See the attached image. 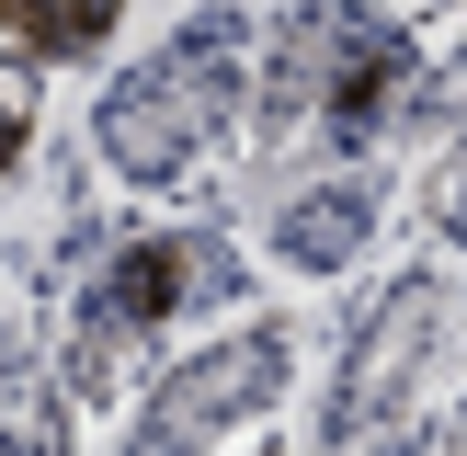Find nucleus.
<instances>
[{
    "mask_svg": "<svg viewBox=\"0 0 467 456\" xmlns=\"http://www.w3.org/2000/svg\"><path fill=\"white\" fill-rule=\"evenodd\" d=\"M240 46H251L240 12H205V23H182L171 46H149V57L103 91V114H91V126H103V160H114L126 182H182L205 137L251 114Z\"/></svg>",
    "mask_w": 467,
    "mask_h": 456,
    "instance_id": "1",
    "label": "nucleus"
},
{
    "mask_svg": "<svg viewBox=\"0 0 467 456\" xmlns=\"http://www.w3.org/2000/svg\"><path fill=\"white\" fill-rule=\"evenodd\" d=\"M433 354H445V274H400V285L377 296V319L354 331V354H342L331 456L342 445H422V433H410V399H422Z\"/></svg>",
    "mask_w": 467,
    "mask_h": 456,
    "instance_id": "2",
    "label": "nucleus"
},
{
    "mask_svg": "<svg viewBox=\"0 0 467 456\" xmlns=\"http://www.w3.org/2000/svg\"><path fill=\"white\" fill-rule=\"evenodd\" d=\"M274 388H285V331H228V342H205V354H182L171 377L149 388V410H137V433H126V456H205L217 433H240V422H263L274 410Z\"/></svg>",
    "mask_w": 467,
    "mask_h": 456,
    "instance_id": "3",
    "label": "nucleus"
},
{
    "mask_svg": "<svg viewBox=\"0 0 467 456\" xmlns=\"http://www.w3.org/2000/svg\"><path fill=\"white\" fill-rule=\"evenodd\" d=\"M194 296H228V251L217 240H149V251H126V263L103 274V285L80 296V342H68V388H103L114 377V354L126 342H149V331H171Z\"/></svg>",
    "mask_w": 467,
    "mask_h": 456,
    "instance_id": "4",
    "label": "nucleus"
},
{
    "mask_svg": "<svg viewBox=\"0 0 467 456\" xmlns=\"http://www.w3.org/2000/svg\"><path fill=\"white\" fill-rule=\"evenodd\" d=\"M365 228H377V194H365L354 171H331V182H308V194H285V205H274V251H285V263H308V274L354 263V251H365Z\"/></svg>",
    "mask_w": 467,
    "mask_h": 456,
    "instance_id": "5",
    "label": "nucleus"
},
{
    "mask_svg": "<svg viewBox=\"0 0 467 456\" xmlns=\"http://www.w3.org/2000/svg\"><path fill=\"white\" fill-rule=\"evenodd\" d=\"M103 23H114V0H0V35L46 46V57H57V46H91Z\"/></svg>",
    "mask_w": 467,
    "mask_h": 456,
    "instance_id": "6",
    "label": "nucleus"
},
{
    "mask_svg": "<svg viewBox=\"0 0 467 456\" xmlns=\"http://www.w3.org/2000/svg\"><path fill=\"white\" fill-rule=\"evenodd\" d=\"M0 456H57V410H23V422H0Z\"/></svg>",
    "mask_w": 467,
    "mask_h": 456,
    "instance_id": "7",
    "label": "nucleus"
},
{
    "mask_svg": "<svg viewBox=\"0 0 467 456\" xmlns=\"http://www.w3.org/2000/svg\"><path fill=\"white\" fill-rule=\"evenodd\" d=\"M12 149H23V103L0 91V171H12Z\"/></svg>",
    "mask_w": 467,
    "mask_h": 456,
    "instance_id": "8",
    "label": "nucleus"
},
{
    "mask_svg": "<svg viewBox=\"0 0 467 456\" xmlns=\"http://www.w3.org/2000/svg\"><path fill=\"white\" fill-rule=\"evenodd\" d=\"M433 456H467V410H456V422H445V445H433Z\"/></svg>",
    "mask_w": 467,
    "mask_h": 456,
    "instance_id": "9",
    "label": "nucleus"
}]
</instances>
